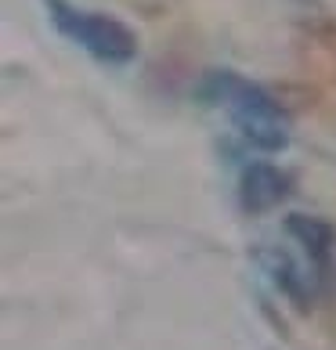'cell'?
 <instances>
[{"label":"cell","mask_w":336,"mask_h":350,"mask_svg":"<svg viewBox=\"0 0 336 350\" xmlns=\"http://www.w3.org/2000/svg\"><path fill=\"white\" fill-rule=\"evenodd\" d=\"M47 15L55 22V29L66 40L80 44L90 58H98L101 66H127L138 55V36L127 22L112 15H98V11H83L69 4V0H44Z\"/></svg>","instance_id":"2"},{"label":"cell","mask_w":336,"mask_h":350,"mask_svg":"<svg viewBox=\"0 0 336 350\" xmlns=\"http://www.w3.org/2000/svg\"><path fill=\"white\" fill-rule=\"evenodd\" d=\"M286 235L300 245L304 264L311 271L322 300H336V228L322 217L289 213L286 217Z\"/></svg>","instance_id":"3"},{"label":"cell","mask_w":336,"mask_h":350,"mask_svg":"<svg viewBox=\"0 0 336 350\" xmlns=\"http://www.w3.org/2000/svg\"><path fill=\"white\" fill-rule=\"evenodd\" d=\"M253 256L261 260L264 275L279 285V293L286 296L289 304H296L300 310H307L315 300H322V296H318V285H315V278H311V271H307L304 260L289 256L286 250H275V245H261V250H253Z\"/></svg>","instance_id":"4"},{"label":"cell","mask_w":336,"mask_h":350,"mask_svg":"<svg viewBox=\"0 0 336 350\" xmlns=\"http://www.w3.org/2000/svg\"><path fill=\"white\" fill-rule=\"evenodd\" d=\"M293 196V177L279 170L275 163H250L239 180V202L246 213H264L275 210L279 202Z\"/></svg>","instance_id":"5"},{"label":"cell","mask_w":336,"mask_h":350,"mask_svg":"<svg viewBox=\"0 0 336 350\" xmlns=\"http://www.w3.org/2000/svg\"><path fill=\"white\" fill-rule=\"evenodd\" d=\"M199 98L210 105L224 109L231 126L242 134V141H250L261 152H282L289 145V116L282 112V105L268 94L261 83L246 80L239 72L214 69L203 76Z\"/></svg>","instance_id":"1"}]
</instances>
